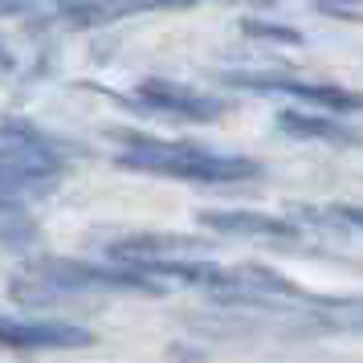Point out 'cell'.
<instances>
[{
	"mask_svg": "<svg viewBox=\"0 0 363 363\" xmlns=\"http://www.w3.org/2000/svg\"><path fill=\"white\" fill-rule=\"evenodd\" d=\"M123 143L127 147L118 151V167H127V172L196 184H241L262 176V164L245 160V155H216V151L192 147V143H167V139H151V135H123Z\"/></svg>",
	"mask_w": 363,
	"mask_h": 363,
	"instance_id": "obj_1",
	"label": "cell"
},
{
	"mask_svg": "<svg viewBox=\"0 0 363 363\" xmlns=\"http://www.w3.org/2000/svg\"><path fill=\"white\" fill-rule=\"evenodd\" d=\"M90 290H160V281L131 265L106 269V265H86L69 257H41L13 281V298L29 306H50V302L90 294Z\"/></svg>",
	"mask_w": 363,
	"mask_h": 363,
	"instance_id": "obj_2",
	"label": "cell"
},
{
	"mask_svg": "<svg viewBox=\"0 0 363 363\" xmlns=\"http://www.w3.org/2000/svg\"><path fill=\"white\" fill-rule=\"evenodd\" d=\"M62 176V155L41 139L37 131H13L9 143L0 147V196L17 200L53 188Z\"/></svg>",
	"mask_w": 363,
	"mask_h": 363,
	"instance_id": "obj_3",
	"label": "cell"
},
{
	"mask_svg": "<svg viewBox=\"0 0 363 363\" xmlns=\"http://www.w3.org/2000/svg\"><path fill=\"white\" fill-rule=\"evenodd\" d=\"M220 82L233 90H253V94H286V99L311 102L335 115H355L363 111V94L343 90V86H318V82H294V78H281V74H220Z\"/></svg>",
	"mask_w": 363,
	"mask_h": 363,
	"instance_id": "obj_4",
	"label": "cell"
},
{
	"mask_svg": "<svg viewBox=\"0 0 363 363\" xmlns=\"http://www.w3.org/2000/svg\"><path fill=\"white\" fill-rule=\"evenodd\" d=\"M135 102L147 106V111H160V115H176V118H192V123H213L229 111V102L216 99V94H200L192 86L180 82H164V78H151L135 90Z\"/></svg>",
	"mask_w": 363,
	"mask_h": 363,
	"instance_id": "obj_5",
	"label": "cell"
},
{
	"mask_svg": "<svg viewBox=\"0 0 363 363\" xmlns=\"http://www.w3.org/2000/svg\"><path fill=\"white\" fill-rule=\"evenodd\" d=\"M208 241L204 237H184V233H135V237H123V241H111L106 245V257L118 265H155V262H176V257H192V253H204Z\"/></svg>",
	"mask_w": 363,
	"mask_h": 363,
	"instance_id": "obj_6",
	"label": "cell"
},
{
	"mask_svg": "<svg viewBox=\"0 0 363 363\" xmlns=\"http://www.w3.org/2000/svg\"><path fill=\"white\" fill-rule=\"evenodd\" d=\"M0 343L21 351H66V347H90L94 335L74 323H25V318H0Z\"/></svg>",
	"mask_w": 363,
	"mask_h": 363,
	"instance_id": "obj_7",
	"label": "cell"
},
{
	"mask_svg": "<svg viewBox=\"0 0 363 363\" xmlns=\"http://www.w3.org/2000/svg\"><path fill=\"white\" fill-rule=\"evenodd\" d=\"M200 225L213 233H225V237H274V241H286V237H298V225L281 220V216H265V213H245V208H208L200 213Z\"/></svg>",
	"mask_w": 363,
	"mask_h": 363,
	"instance_id": "obj_8",
	"label": "cell"
},
{
	"mask_svg": "<svg viewBox=\"0 0 363 363\" xmlns=\"http://www.w3.org/2000/svg\"><path fill=\"white\" fill-rule=\"evenodd\" d=\"M278 127L286 135H294V139H323V143H359L363 139L359 131H351V127L339 123V118L306 115V111H281Z\"/></svg>",
	"mask_w": 363,
	"mask_h": 363,
	"instance_id": "obj_9",
	"label": "cell"
},
{
	"mask_svg": "<svg viewBox=\"0 0 363 363\" xmlns=\"http://www.w3.org/2000/svg\"><path fill=\"white\" fill-rule=\"evenodd\" d=\"M188 4H200V0H90V4L69 9V17L78 25H90V21H115L131 13H155V9H188Z\"/></svg>",
	"mask_w": 363,
	"mask_h": 363,
	"instance_id": "obj_10",
	"label": "cell"
},
{
	"mask_svg": "<svg viewBox=\"0 0 363 363\" xmlns=\"http://www.w3.org/2000/svg\"><path fill=\"white\" fill-rule=\"evenodd\" d=\"M66 0H0V17H53Z\"/></svg>",
	"mask_w": 363,
	"mask_h": 363,
	"instance_id": "obj_11",
	"label": "cell"
},
{
	"mask_svg": "<svg viewBox=\"0 0 363 363\" xmlns=\"http://www.w3.org/2000/svg\"><path fill=\"white\" fill-rule=\"evenodd\" d=\"M245 33H253V37H274V41H302V37L290 33L286 25H262V21H245Z\"/></svg>",
	"mask_w": 363,
	"mask_h": 363,
	"instance_id": "obj_12",
	"label": "cell"
},
{
	"mask_svg": "<svg viewBox=\"0 0 363 363\" xmlns=\"http://www.w3.org/2000/svg\"><path fill=\"white\" fill-rule=\"evenodd\" d=\"M330 220H343L351 229H363V204H335L330 208Z\"/></svg>",
	"mask_w": 363,
	"mask_h": 363,
	"instance_id": "obj_13",
	"label": "cell"
},
{
	"mask_svg": "<svg viewBox=\"0 0 363 363\" xmlns=\"http://www.w3.org/2000/svg\"><path fill=\"white\" fill-rule=\"evenodd\" d=\"M339 323H343V327H351V330H363V311H355V314H339Z\"/></svg>",
	"mask_w": 363,
	"mask_h": 363,
	"instance_id": "obj_14",
	"label": "cell"
}]
</instances>
